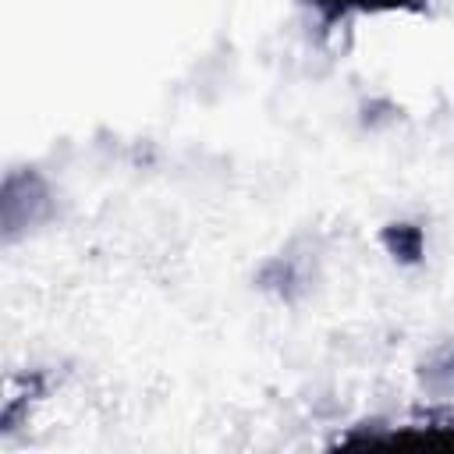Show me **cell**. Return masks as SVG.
Returning a JSON list of instances; mask_svg holds the SVG:
<instances>
[{
    "label": "cell",
    "mask_w": 454,
    "mask_h": 454,
    "mask_svg": "<svg viewBox=\"0 0 454 454\" xmlns=\"http://www.w3.org/2000/svg\"><path fill=\"white\" fill-rule=\"evenodd\" d=\"M316 4H333L337 11H344V7H380V4H404V0H316Z\"/></svg>",
    "instance_id": "6da1fadb"
}]
</instances>
